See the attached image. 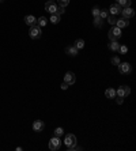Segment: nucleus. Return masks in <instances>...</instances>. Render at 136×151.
<instances>
[{"mask_svg": "<svg viewBox=\"0 0 136 151\" xmlns=\"http://www.w3.org/2000/svg\"><path fill=\"white\" fill-rule=\"evenodd\" d=\"M64 144L67 146V150H82L80 147H78L76 146V136L74 135V133H68V135H66V139H64Z\"/></svg>", "mask_w": 136, "mask_h": 151, "instance_id": "f257e3e1", "label": "nucleus"}, {"mask_svg": "<svg viewBox=\"0 0 136 151\" xmlns=\"http://www.w3.org/2000/svg\"><path fill=\"white\" fill-rule=\"evenodd\" d=\"M121 37V29L120 27H117L116 25L113 26L110 30H109V34H108V38L110 41H117L118 38Z\"/></svg>", "mask_w": 136, "mask_h": 151, "instance_id": "f03ea898", "label": "nucleus"}, {"mask_svg": "<svg viewBox=\"0 0 136 151\" xmlns=\"http://www.w3.org/2000/svg\"><path fill=\"white\" fill-rule=\"evenodd\" d=\"M41 34H42V32H41V27L39 26H31L30 30H29V36H30V38H33V40H38V38H41Z\"/></svg>", "mask_w": 136, "mask_h": 151, "instance_id": "7ed1b4c3", "label": "nucleus"}, {"mask_svg": "<svg viewBox=\"0 0 136 151\" xmlns=\"http://www.w3.org/2000/svg\"><path fill=\"white\" fill-rule=\"evenodd\" d=\"M117 67H118V72H120L121 75H128L132 71V65L129 63H120Z\"/></svg>", "mask_w": 136, "mask_h": 151, "instance_id": "20e7f679", "label": "nucleus"}, {"mask_svg": "<svg viewBox=\"0 0 136 151\" xmlns=\"http://www.w3.org/2000/svg\"><path fill=\"white\" fill-rule=\"evenodd\" d=\"M60 147H61V140H60L58 136H54V138H52V139L49 140V148H51L52 151L58 150Z\"/></svg>", "mask_w": 136, "mask_h": 151, "instance_id": "39448f33", "label": "nucleus"}, {"mask_svg": "<svg viewBox=\"0 0 136 151\" xmlns=\"http://www.w3.org/2000/svg\"><path fill=\"white\" fill-rule=\"evenodd\" d=\"M129 94H131V88L128 87V86H121V87H118V90L116 91V96L118 97H128Z\"/></svg>", "mask_w": 136, "mask_h": 151, "instance_id": "423d86ee", "label": "nucleus"}, {"mask_svg": "<svg viewBox=\"0 0 136 151\" xmlns=\"http://www.w3.org/2000/svg\"><path fill=\"white\" fill-rule=\"evenodd\" d=\"M121 15H123V18H125V19H129V18H132V16L135 15V11H133L131 7H124L121 10Z\"/></svg>", "mask_w": 136, "mask_h": 151, "instance_id": "0eeeda50", "label": "nucleus"}, {"mask_svg": "<svg viewBox=\"0 0 136 151\" xmlns=\"http://www.w3.org/2000/svg\"><path fill=\"white\" fill-rule=\"evenodd\" d=\"M121 10H123L121 6L117 3V4H112V6L109 7L108 11L110 12V15H118V14H121Z\"/></svg>", "mask_w": 136, "mask_h": 151, "instance_id": "6e6552de", "label": "nucleus"}, {"mask_svg": "<svg viewBox=\"0 0 136 151\" xmlns=\"http://www.w3.org/2000/svg\"><path fill=\"white\" fill-rule=\"evenodd\" d=\"M44 128H45V123L41 121V120H35L34 123H33V131L41 132V131H44Z\"/></svg>", "mask_w": 136, "mask_h": 151, "instance_id": "1a4fd4ad", "label": "nucleus"}, {"mask_svg": "<svg viewBox=\"0 0 136 151\" xmlns=\"http://www.w3.org/2000/svg\"><path fill=\"white\" fill-rule=\"evenodd\" d=\"M45 10H47L49 14H54L56 10H57V6L54 4V1L49 0V1H47V4H45Z\"/></svg>", "mask_w": 136, "mask_h": 151, "instance_id": "9d476101", "label": "nucleus"}, {"mask_svg": "<svg viewBox=\"0 0 136 151\" xmlns=\"http://www.w3.org/2000/svg\"><path fill=\"white\" fill-rule=\"evenodd\" d=\"M64 82L68 84H74L75 82H76V78H75L74 72H67L66 76H64Z\"/></svg>", "mask_w": 136, "mask_h": 151, "instance_id": "9b49d317", "label": "nucleus"}, {"mask_svg": "<svg viewBox=\"0 0 136 151\" xmlns=\"http://www.w3.org/2000/svg\"><path fill=\"white\" fill-rule=\"evenodd\" d=\"M25 23L31 27V26H35V25H37V19H35V16H33V15H26L25 16Z\"/></svg>", "mask_w": 136, "mask_h": 151, "instance_id": "f8f14e48", "label": "nucleus"}, {"mask_svg": "<svg viewBox=\"0 0 136 151\" xmlns=\"http://www.w3.org/2000/svg\"><path fill=\"white\" fill-rule=\"evenodd\" d=\"M128 25H129V22H128V19H125V18L117 19V22H116V26H117V27H120V29L128 27Z\"/></svg>", "mask_w": 136, "mask_h": 151, "instance_id": "ddd939ff", "label": "nucleus"}, {"mask_svg": "<svg viewBox=\"0 0 136 151\" xmlns=\"http://www.w3.org/2000/svg\"><path fill=\"white\" fill-rule=\"evenodd\" d=\"M105 97L106 98H116V90L114 88H112V87H109V88H106V91H105Z\"/></svg>", "mask_w": 136, "mask_h": 151, "instance_id": "4468645a", "label": "nucleus"}, {"mask_svg": "<svg viewBox=\"0 0 136 151\" xmlns=\"http://www.w3.org/2000/svg\"><path fill=\"white\" fill-rule=\"evenodd\" d=\"M108 46H109V49H110L112 52H117L118 51V48H120V44H117V41H110Z\"/></svg>", "mask_w": 136, "mask_h": 151, "instance_id": "2eb2a0df", "label": "nucleus"}, {"mask_svg": "<svg viewBox=\"0 0 136 151\" xmlns=\"http://www.w3.org/2000/svg\"><path fill=\"white\" fill-rule=\"evenodd\" d=\"M66 52H67V55H70V56H76L78 55V49L75 48V46H67Z\"/></svg>", "mask_w": 136, "mask_h": 151, "instance_id": "dca6fc26", "label": "nucleus"}, {"mask_svg": "<svg viewBox=\"0 0 136 151\" xmlns=\"http://www.w3.org/2000/svg\"><path fill=\"white\" fill-rule=\"evenodd\" d=\"M47 23H48V19L45 18V16H39L38 19H37V26H39V27L47 26Z\"/></svg>", "mask_w": 136, "mask_h": 151, "instance_id": "f3484780", "label": "nucleus"}, {"mask_svg": "<svg viewBox=\"0 0 136 151\" xmlns=\"http://www.w3.org/2000/svg\"><path fill=\"white\" fill-rule=\"evenodd\" d=\"M102 25H104V19L99 18V15L94 16V26H95V27H102Z\"/></svg>", "mask_w": 136, "mask_h": 151, "instance_id": "a211bd4d", "label": "nucleus"}, {"mask_svg": "<svg viewBox=\"0 0 136 151\" xmlns=\"http://www.w3.org/2000/svg\"><path fill=\"white\" fill-rule=\"evenodd\" d=\"M74 46H75V48H76V49H78V51H79V49H83V48H85V41L79 38V40H76V41H75Z\"/></svg>", "mask_w": 136, "mask_h": 151, "instance_id": "6ab92c4d", "label": "nucleus"}, {"mask_svg": "<svg viewBox=\"0 0 136 151\" xmlns=\"http://www.w3.org/2000/svg\"><path fill=\"white\" fill-rule=\"evenodd\" d=\"M53 25H57L58 22H60V15H57V14H51V19H49Z\"/></svg>", "mask_w": 136, "mask_h": 151, "instance_id": "aec40b11", "label": "nucleus"}, {"mask_svg": "<svg viewBox=\"0 0 136 151\" xmlns=\"http://www.w3.org/2000/svg\"><path fill=\"white\" fill-rule=\"evenodd\" d=\"M117 3L120 4L121 7H131V3H132V0H118Z\"/></svg>", "mask_w": 136, "mask_h": 151, "instance_id": "412c9836", "label": "nucleus"}, {"mask_svg": "<svg viewBox=\"0 0 136 151\" xmlns=\"http://www.w3.org/2000/svg\"><path fill=\"white\" fill-rule=\"evenodd\" d=\"M108 23H110V25H116V22H117V16L116 15H109L108 18Z\"/></svg>", "mask_w": 136, "mask_h": 151, "instance_id": "4be33fe9", "label": "nucleus"}, {"mask_svg": "<svg viewBox=\"0 0 136 151\" xmlns=\"http://www.w3.org/2000/svg\"><path fill=\"white\" fill-rule=\"evenodd\" d=\"M108 16H109V11H108V10H99V18L106 19Z\"/></svg>", "mask_w": 136, "mask_h": 151, "instance_id": "5701e85b", "label": "nucleus"}, {"mask_svg": "<svg viewBox=\"0 0 136 151\" xmlns=\"http://www.w3.org/2000/svg\"><path fill=\"white\" fill-rule=\"evenodd\" d=\"M63 133H64V129H63L61 127H58V128H56V129H54V136H58V138H60Z\"/></svg>", "mask_w": 136, "mask_h": 151, "instance_id": "b1692460", "label": "nucleus"}, {"mask_svg": "<svg viewBox=\"0 0 136 151\" xmlns=\"http://www.w3.org/2000/svg\"><path fill=\"white\" fill-rule=\"evenodd\" d=\"M121 61H120V59H118V56H114V57H112V64L113 65H118Z\"/></svg>", "mask_w": 136, "mask_h": 151, "instance_id": "393cba45", "label": "nucleus"}, {"mask_svg": "<svg viewBox=\"0 0 136 151\" xmlns=\"http://www.w3.org/2000/svg\"><path fill=\"white\" fill-rule=\"evenodd\" d=\"M64 8H66V7H57V10H56V12H54V14H57V15L61 16L63 14L66 12V10H64Z\"/></svg>", "mask_w": 136, "mask_h": 151, "instance_id": "a878e982", "label": "nucleus"}, {"mask_svg": "<svg viewBox=\"0 0 136 151\" xmlns=\"http://www.w3.org/2000/svg\"><path fill=\"white\" fill-rule=\"evenodd\" d=\"M58 4H60V7H66L70 4V0H58Z\"/></svg>", "mask_w": 136, "mask_h": 151, "instance_id": "bb28decb", "label": "nucleus"}, {"mask_svg": "<svg viewBox=\"0 0 136 151\" xmlns=\"http://www.w3.org/2000/svg\"><path fill=\"white\" fill-rule=\"evenodd\" d=\"M118 51H120L121 53H123V55H125V53L128 52V48H127L125 45H120V48H118Z\"/></svg>", "mask_w": 136, "mask_h": 151, "instance_id": "cd10ccee", "label": "nucleus"}, {"mask_svg": "<svg viewBox=\"0 0 136 151\" xmlns=\"http://www.w3.org/2000/svg\"><path fill=\"white\" fill-rule=\"evenodd\" d=\"M91 12H93V15H94V16H98V15H99V8H98V7H94V8H93V11H91Z\"/></svg>", "mask_w": 136, "mask_h": 151, "instance_id": "c85d7f7f", "label": "nucleus"}, {"mask_svg": "<svg viewBox=\"0 0 136 151\" xmlns=\"http://www.w3.org/2000/svg\"><path fill=\"white\" fill-rule=\"evenodd\" d=\"M68 86H70V84L66 83V82H63V83H61V88H63V90H67V88H68Z\"/></svg>", "mask_w": 136, "mask_h": 151, "instance_id": "c756f323", "label": "nucleus"}, {"mask_svg": "<svg viewBox=\"0 0 136 151\" xmlns=\"http://www.w3.org/2000/svg\"><path fill=\"white\" fill-rule=\"evenodd\" d=\"M123 102H124V100H123V97H118V98H117V103H118V105H121Z\"/></svg>", "mask_w": 136, "mask_h": 151, "instance_id": "7c9ffc66", "label": "nucleus"}, {"mask_svg": "<svg viewBox=\"0 0 136 151\" xmlns=\"http://www.w3.org/2000/svg\"><path fill=\"white\" fill-rule=\"evenodd\" d=\"M3 1H4V0H0V3H3Z\"/></svg>", "mask_w": 136, "mask_h": 151, "instance_id": "2f4dec72", "label": "nucleus"}, {"mask_svg": "<svg viewBox=\"0 0 136 151\" xmlns=\"http://www.w3.org/2000/svg\"><path fill=\"white\" fill-rule=\"evenodd\" d=\"M52 1H53V0H52Z\"/></svg>", "mask_w": 136, "mask_h": 151, "instance_id": "473e14b6", "label": "nucleus"}]
</instances>
